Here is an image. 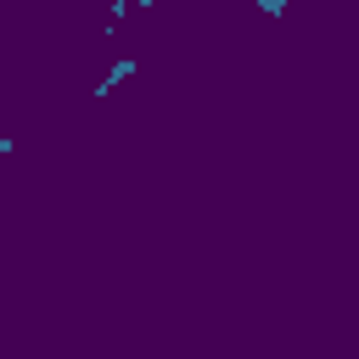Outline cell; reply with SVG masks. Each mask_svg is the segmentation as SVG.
I'll use <instances>...</instances> for the list:
<instances>
[{"label":"cell","instance_id":"cell-1","mask_svg":"<svg viewBox=\"0 0 359 359\" xmlns=\"http://www.w3.org/2000/svg\"><path fill=\"white\" fill-rule=\"evenodd\" d=\"M129 73H135V56H123V62H118V67H112V73H107V79H101V84H95L90 95H95V101H107V95H112V90H118V84H123Z\"/></svg>","mask_w":359,"mask_h":359},{"label":"cell","instance_id":"cell-2","mask_svg":"<svg viewBox=\"0 0 359 359\" xmlns=\"http://www.w3.org/2000/svg\"><path fill=\"white\" fill-rule=\"evenodd\" d=\"M258 11H264V17H269V22H275V17H280V11H286V0H258Z\"/></svg>","mask_w":359,"mask_h":359},{"label":"cell","instance_id":"cell-3","mask_svg":"<svg viewBox=\"0 0 359 359\" xmlns=\"http://www.w3.org/2000/svg\"><path fill=\"white\" fill-rule=\"evenodd\" d=\"M135 6H140V11H151V6H157V0H135Z\"/></svg>","mask_w":359,"mask_h":359},{"label":"cell","instance_id":"cell-4","mask_svg":"<svg viewBox=\"0 0 359 359\" xmlns=\"http://www.w3.org/2000/svg\"><path fill=\"white\" fill-rule=\"evenodd\" d=\"M6 151H11V140H6V135H0V157H6Z\"/></svg>","mask_w":359,"mask_h":359}]
</instances>
